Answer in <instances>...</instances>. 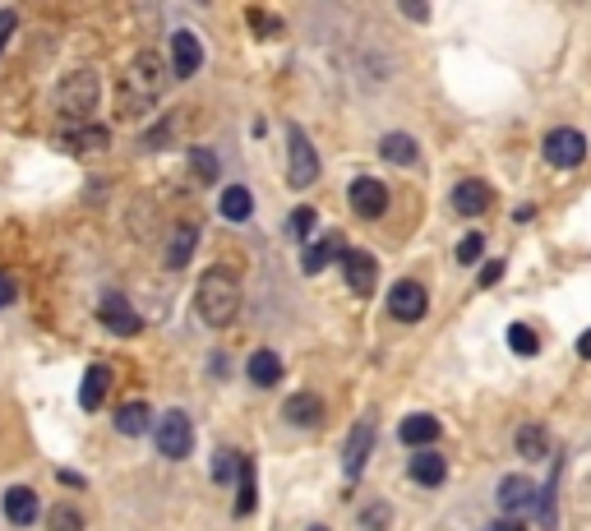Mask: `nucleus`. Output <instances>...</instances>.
Returning <instances> with one entry per match:
<instances>
[{"label": "nucleus", "mask_w": 591, "mask_h": 531, "mask_svg": "<svg viewBox=\"0 0 591 531\" xmlns=\"http://www.w3.org/2000/svg\"><path fill=\"white\" fill-rule=\"evenodd\" d=\"M167 88V61L157 51H139L125 70V88H121V121L144 116V107H153Z\"/></svg>", "instance_id": "1"}, {"label": "nucleus", "mask_w": 591, "mask_h": 531, "mask_svg": "<svg viewBox=\"0 0 591 531\" xmlns=\"http://www.w3.org/2000/svg\"><path fill=\"white\" fill-rule=\"evenodd\" d=\"M194 305H199V319L213 328H227L236 314H241V278L231 268H208L194 291Z\"/></svg>", "instance_id": "2"}, {"label": "nucleus", "mask_w": 591, "mask_h": 531, "mask_svg": "<svg viewBox=\"0 0 591 531\" xmlns=\"http://www.w3.org/2000/svg\"><path fill=\"white\" fill-rule=\"evenodd\" d=\"M97 97H102V84H97V70H70L56 84V111L65 121H93L97 111Z\"/></svg>", "instance_id": "3"}, {"label": "nucleus", "mask_w": 591, "mask_h": 531, "mask_svg": "<svg viewBox=\"0 0 591 531\" xmlns=\"http://www.w3.org/2000/svg\"><path fill=\"white\" fill-rule=\"evenodd\" d=\"M319 181V153H314L310 134L301 125H287V185L291 190H310Z\"/></svg>", "instance_id": "4"}, {"label": "nucleus", "mask_w": 591, "mask_h": 531, "mask_svg": "<svg viewBox=\"0 0 591 531\" xmlns=\"http://www.w3.org/2000/svg\"><path fill=\"white\" fill-rule=\"evenodd\" d=\"M541 153H545V162L550 167H559V171H573V167H582L587 162V134L582 130H550L545 134V144H541Z\"/></svg>", "instance_id": "5"}, {"label": "nucleus", "mask_w": 591, "mask_h": 531, "mask_svg": "<svg viewBox=\"0 0 591 531\" xmlns=\"http://www.w3.org/2000/svg\"><path fill=\"white\" fill-rule=\"evenodd\" d=\"M157 453L162 458H171V462H181V458H190V448H194V425H190V416L185 411H167L162 421H157Z\"/></svg>", "instance_id": "6"}, {"label": "nucleus", "mask_w": 591, "mask_h": 531, "mask_svg": "<svg viewBox=\"0 0 591 531\" xmlns=\"http://www.w3.org/2000/svg\"><path fill=\"white\" fill-rule=\"evenodd\" d=\"M425 310H430V291L416 278H402L388 287V314H393L398 324H416V319H425Z\"/></svg>", "instance_id": "7"}, {"label": "nucleus", "mask_w": 591, "mask_h": 531, "mask_svg": "<svg viewBox=\"0 0 591 531\" xmlns=\"http://www.w3.org/2000/svg\"><path fill=\"white\" fill-rule=\"evenodd\" d=\"M370 448H374V416H361V421L351 425L347 444H342V471H347V481H356V476L365 471Z\"/></svg>", "instance_id": "8"}, {"label": "nucleus", "mask_w": 591, "mask_h": 531, "mask_svg": "<svg viewBox=\"0 0 591 531\" xmlns=\"http://www.w3.org/2000/svg\"><path fill=\"white\" fill-rule=\"evenodd\" d=\"M347 199L365 222H374V218H384L388 213V185H379L374 176H356V181L347 185Z\"/></svg>", "instance_id": "9"}, {"label": "nucleus", "mask_w": 591, "mask_h": 531, "mask_svg": "<svg viewBox=\"0 0 591 531\" xmlns=\"http://www.w3.org/2000/svg\"><path fill=\"white\" fill-rule=\"evenodd\" d=\"M342 278H347L351 296H374V282H379V264H374L370 250H347L342 254Z\"/></svg>", "instance_id": "10"}, {"label": "nucleus", "mask_w": 591, "mask_h": 531, "mask_svg": "<svg viewBox=\"0 0 591 531\" xmlns=\"http://www.w3.org/2000/svg\"><path fill=\"white\" fill-rule=\"evenodd\" d=\"M97 319H102V324L111 328V333H116V338H134V333H139V314L130 310V301H125V296H102V305H97Z\"/></svg>", "instance_id": "11"}, {"label": "nucleus", "mask_w": 591, "mask_h": 531, "mask_svg": "<svg viewBox=\"0 0 591 531\" xmlns=\"http://www.w3.org/2000/svg\"><path fill=\"white\" fill-rule=\"evenodd\" d=\"M199 65H204V47H199V37L194 33H171V74L176 79H190V74H199Z\"/></svg>", "instance_id": "12"}, {"label": "nucleus", "mask_w": 591, "mask_h": 531, "mask_svg": "<svg viewBox=\"0 0 591 531\" xmlns=\"http://www.w3.org/2000/svg\"><path fill=\"white\" fill-rule=\"evenodd\" d=\"M407 476H411L416 485H425V490H439V485L448 481V462L439 458L435 448H421V453H411Z\"/></svg>", "instance_id": "13"}, {"label": "nucleus", "mask_w": 591, "mask_h": 531, "mask_svg": "<svg viewBox=\"0 0 591 531\" xmlns=\"http://www.w3.org/2000/svg\"><path fill=\"white\" fill-rule=\"evenodd\" d=\"M5 518H10V527H33L37 518H42V504H37V495L28 490V485H14V490H5Z\"/></svg>", "instance_id": "14"}, {"label": "nucleus", "mask_w": 591, "mask_h": 531, "mask_svg": "<svg viewBox=\"0 0 591 531\" xmlns=\"http://www.w3.org/2000/svg\"><path fill=\"white\" fill-rule=\"evenodd\" d=\"M194 245H199V227H194V222H176L171 236H167V259H162V264H167V268H185L194 259Z\"/></svg>", "instance_id": "15"}, {"label": "nucleus", "mask_w": 591, "mask_h": 531, "mask_svg": "<svg viewBox=\"0 0 591 531\" xmlns=\"http://www.w3.org/2000/svg\"><path fill=\"white\" fill-rule=\"evenodd\" d=\"M490 204H495V194H490L485 181H462L458 190H453V208H458L462 218H481Z\"/></svg>", "instance_id": "16"}, {"label": "nucleus", "mask_w": 591, "mask_h": 531, "mask_svg": "<svg viewBox=\"0 0 591 531\" xmlns=\"http://www.w3.org/2000/svg\"><path fill=\"white\" fill-rule=\"evenodd\" d=\"M536 499H541V490H536V481H527V476H508V481H499V508H508V513L536 508Z\"/></svg>", "instance_id": "17"}, {"label": "nucleus", "mask_w": 591, "mask_h": 531, "mask_svg": "<svg viewBox=\"0 0 591 531\" xmlns=\"http://www.w3.org/2000/svg\"><path fill=\"white\" fill-rule=\"evenodd\" d=\"M342 254H347V245H342V236H324V241H319V245H305V254H301V268H305V273H310V278H314V273H324V268L328 264H333V259H342Z\"/></svg>", "instance_id": "18"}, {"label": "nucleus", "mask_w": 591, "mask_h": 531, "mask_svg": "<svg viewBox=\"0 0 591 531\" xmlns=\"http://www.w3.org/2000/svg\"><path fill=\"white\" fill-rule=\"evenodd\" d=\"M107 393H111V370H107V365H88L84 384H79V407L97 411L102 402H107Z\"/></svg>", "instance_id": "19"}, {"label": "nucleus", "mask_w": 591, "mask_h": 531, "mask_svg": "<svg viewBox=\"0 0 591 531\" xmlns=\"http://www.w3.org/2000/svg\"><path fill=\"white\" fill-rule=\"evenodd\" d=\"M398 439L421 453L425 444H435V439H439V421H435V416H425V411H416V416H407V421L398 425Z\"/></svg>", "instance_id": "20"}, {"label": "nucleus", "mask_w": 591, "mask_h": 531, "mask_svg": "<svg viewBox=\"0 0 591 531\" xmlns=\"http://www.w3.org/2000/svg\"><path fill=\"white\" fill-rule=\"evenodd\" d=\"M245 375H250V384H259V388H273L282 379V356L278 351H254L250 361H245Z\"/></svg>", "instance_id": "21"}, {"label": "nucleus", "mask_w": 591, "mask_h": 531, "mask_svg": "<svg viewBox=\"0 0 591 531\" xmlns=\"http://www.w3.org/2000/svg\"><path fill=\"white\" fill-rule=\"evenodd\" d=\"M379 153L388 157V162H398V167H416V139H411V134H384V139H379Z\"/></svg>", "instance_id": "22"}, {"label": "nucleus", "mask_w": 591, "mask_h": 531, "mask_svg": "<svg viewBox=\"0 0 591 531\" xmlns=\"http://www.w3.org/2000/svg\"><path fill=\"white\" fill-rule=\"evenodd\" d=\"M250 213H254V194L245 190V185H227V190H222V218L245 222Z\"/></svg>", "instance_id": "23"}, {"label": "nucleus", "mask_w": 591, "mask_h": 531, "mask_svg": "<svg viewBox=\"0 0 591 531\" xmlns=\"http://www.w3.org/2000/svg\"><path fill=\"white\" fill-rule=\"evenodd\" d=\"M148 421H153V416H148V402H125V407H116V430L130 439L144 435Z\"/></svg>", "instance_id": "24"}, {"label": "nucleus", "mask_w": 591, "mask_h": 531, "mask_svg": "<svg viewBox=\"0 0 591 531\" xmlns=\"http://www.w3.org/2000/svg\"><path fill=\"white\" fill-rule=\"evenodd\" d=\"M282 416H287L291 425H314L319 416H324V411H319V398H310V393H296V398H287Z\"/></svg>", "instance_id": "25"}, {"label": "nucleus", "mask_w": 591, "mask_h": 531, "mask_svg": "<svg viewBox=\"0 0 591 531\" xmlns=\"http://www.w3.org/2000/svg\"><path fill=\"white\" fill-rule=\"evenodd\" d=\"M518 453L522 458H531V462L545 458V453H550V435H545L541 425H522L518 430Z\"/></svg>", "instance_id": "26"}, {"label": "nucleus", "mask_w": 591, "mask_h": 531, "mask_svg": "<svg viewBox=\"0 0 591 531\" xmlns=\"http://www.w3.org/2000/svg\"><path fill=\"white\" fill-rule=\"evenodd\" d=\"M111 144V134L107 130H97V125H84V130H70L65 134V148H74V153H84V148H107Z\"/></svg>", "instance_id": "27"}, {"label": "nucleus", "mask_w": 591, "mask_h": 531, "mask_svg": "<svg viewBox=\"0 0 591 531\" xmlns=\"http://www.w3.org/2000/svg\"><path fill=\"white\" fill-rule=\"evenodd\" d=\"M254 513V462H241V490H236V518H250Z\"/></svg>", "instance_id": "28"}, {"label": "nucleus", "mask_w": 591, "mask_h": 531, "mask_svg": "<svg viewBox=\"0 0 591 531\" xmlns=\"http://www.w3.org/2000/svg\"><path fill=\"white\" fill-rule=\"evenodd\" d=\"M508 347L518 351V356H536V351H541V338H536V328L513 324L508 328Z\"/></svg>", "instance_id": "29"}, {"label": "nucleus", "mask_w": 591, "mask_h": 531, "mask_svg": "<svg viewBox=\"0 0 591 531\" xmlns=\"http://www.w3.org/2000/svg\"><path fill=\"white\" fill-rule=\"evenodd\" d=\"M213 481L218 485H231V481H241V458L231 453V448H222L218 458H213Z\"/></svg>", "instance_id": "30"}, {"label": "nucleus", "mask_w": 591, "mask_h": 531, "mask_svg": "<svg viewBox=\"0 0 591 531\" xmlns=\"http://www.w3.org/2000/svg\"><path fill=\"white\" fill-rule=\"evenodd\" d=\"M47 531H84V513H79V508H70V504L51 508Z\"/></svg>", "instance_id": "31"}, {"label": "nucleus", "mask_w": 591, "mask_h": 531, "mask_svg": "<svg viewBox=\"0 0 591 531\" xmlns=\"http://www.w3.org/2000/svg\"><path fill=\"white\" fill-rule=\"evenodd\" d=\"M388 522H393V508H388V504H365L361 508V527L365 531H384Z\"/></svg>", "instance_id": "32"}, {"label": "nucleus", "mask_w": 591, "mask_h": 531, "mask_svg": "<svg viewBox=\"0 0 591 531\" xmlns=\"http://www.w3.org/2000/svg\"><path fill=\"white\" fill-rule=\"evenodd\" d=\"M314 222H319V213H314V208H296V213H291V236H296V241H310Z\"/></svg>", "instance_id": "33"}, {"label": "nucleus", "mask_w": 591, "mask_h": 531, "mask_svg": "<svg viewBox=\"0 0 591 531\" xmlns=\"http://www.w3.org/2000/svg\"><path fill=\"white\" fill-rule=\"evenodd\" d=\"M481 254H485V236H481V231L462 236V245H458V264H476Z\"/></svg>", "instance_id": "34"}, {"label": "nucleus", "mask_w": 591, "mask_h": 531, "mask_svg": "<svg viewBox=\"0 0 591 531\" xmlns=\"http://www.w3.org/2000/svg\"><path fill=\"white\" fill-rule=\"evenodd\" d=\"M190 167L199 171V176H204V181H213V176H218V157H213V153H204V148H194Z\"/></svg>", "instance_id": "35"}, {"label": "nucleus", "mask_w": 591, "mask_h": 531, "mask_svg": "<svg viewBox=\"0 0 591 531\" xmlns=\"http://www.w3.org/2000/svg\"><path fill=\"white\" fill-rule=\"evenodd\" d=\"M14 28H19V14H14V10H0V51L10 47V37H14Z\"/></svg>", "instance_id": "36"}, {"label": "nucleus", "mask_w": 591, "mask_h": 531, "mask_svg": "<svg viewBox=\"0 0 591 531\" xmlns=\"http://www.w3.org/2000/svg\"><path fill=\"white\" fill-rule=\"evenodd\" d=\"M499 278H504V259H490V264L481 268V287H495Z\"/></svg>", "instance_id": "37"}, {"label": "nucleus", "mask_w": 591, "mask_h": 531, "mask_svg": "<svg viewBox=\"0 0 591 531\" xmlns=\"http://www.w3.org/2000/svg\"><path fill=\"white\" fill-rule=\"evenodd\" d=\"M250 24H254V28H264V33H282V24H278V19H268V14H259V10L250 14Z\"/></svg>", "instance_id": "38"}, {"label": "nucleus", "mask_w": 591, "mask_h": 531, "mask_svg": "<svg viewBox=\"0 0 591 531\" xmlns=\"http://www.w3.org/2000/svg\"><path fill=\"white\" fill-rule=\"evenodd\" d=\"M10 301H14V282L5 278V273H0V310H5Z\"/></svg>", "instance_id": "39"}, {"label": "nucleus", "mask_w": 591, "mask_h": 531, "mask_svg": "<svg viewBox=\"0 0 591 531\" xmlns=\"http://www.w3.org/2000/svg\"><path fill=\"white\" fill-rule=\"evenodd\" d=\"M485 531H527V527H522V522H518V518H499V522H495V527H485Z\"/></svg>", "instance_id": "40"}, {"label": "nucleus", "mask_w": 591, "mask_h": 531, "mask_svg": "<svg viewBox=\"0 0 591 531\" xmlns=\"http://www.w3.org/2000/svg\"><path fill=\"white\" fill-rule=\"evenodd\" d=\"M578 356H582V361H591V328H587V333H582V338H578Z\"/></svg>", "instance_id": "41"}, {"label": "nucleus", "mask_w": 591, "mask_h": 531, "mask_svg": "<svg viewBox=\"0 0 591 531\" xmlns=\"http://www.w3.org/2000/svg\"><path fill=\"white\" fill-rule=\"evenodd\" d=\"M310 531H328V527H310Z\"/></svg>", "instance_id": "42"}]
</instances>
